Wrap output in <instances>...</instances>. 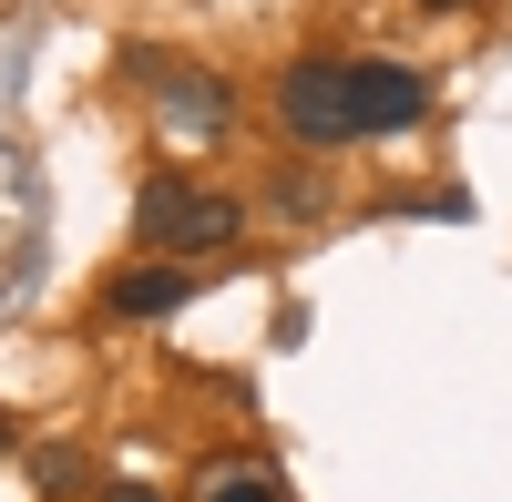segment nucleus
Segmentation results:
<instances>
[{
	"label": "nucleus",
	"instance_id": "obj_1",
	"mask_svg": "<svg viewBox=\"0 0 512 502\" xmlns=\"http://www.w3.org/2000/svg\"><path fill=\"white\" fill-rule=\"evenodd\" d=\"M246 236V205L236 195H216V185H195V175H144V195H134V246H154V257H216V246H236Z\"/></svg>",
	"mask_w": 512,
	"mask_h": 502
},
{
	"label": "nucleus",
	"instance_id": "obj_2",
	"mask_svg": "<svg viewBox=\"0 0 512 502\" xmlns=\"http://www.w3.org/2000/svg\"><path fill=\"white\" fill-rule=\"evenodd\" d=\"M277 123L297 144H359V123H349V62L338 52H297L287 72H277Z\"/></svg>",
	"mask_w": 512,
	"mask_h": 502
},
{
	"label": "nucleus",
	"instance_id": "obj_3",
	"mask_svg": "<svg viewBox=\"0 0 512 502\" xmlns=\"http://www.w3.org/2000/svg\"><path fill=\"white\" fill-rule=\"evenodd\" d=\"M420 113H431V72H420V62H390V52H359L349 62V123H359V144L410 134Z\"/></svg>",
	"mask_w": 512,
	"mask_h": 502
},
{
	"label": "nucleus",
	"instance_id": "obj_4",
	"mask_svg": "<svg viewBox=\"0 0 512 502\" xmlns=\"http://www.w3.org/2000/svg\"><path fill=\"white\" fill-rule=\"evenodd\" d=\"M154 103H164L175 134H226V123H236L226 72H205V62H164V72H154Z\"/></svg>",
	"mask_w": 512,
	"mask_h": 502
},
{
	"label": "nucleus",
	"instance_id": "obj_5",
	"mask_svg": "<svg viewBox=\"0 0 512 502\" xmlns=\"http://www.w3.org/2000/svg\"><path fill=\"white\" fill-rule=\"evenodd\" d=\"M195 298V267L185 257H144V267H113L103 277V318H175Z\"/></svg>",
	"mask_w": 512,
	"mask_h": 502
},
{
	"label": "nucleus",
	"instance_id": "obj_6",
	"mask_svg": "<svg viewBox=\"0 0 512 502\" xmlns=\"http://www.w3.org/2000/svg\"><path fill=\"white\" fill-rule=\"evenodd\" d=\"M205 502H297V492H287V472H226Z\"/></svg>",
	"mask_w": 512,
	"mask_h": 502
},
{
	"label": "nucleus",
	"instance_id": "obj_7",
	"mask_svg": "<svg viewBox=\"0 0 512 502\" xmlns=\"http://www.w3.org/2000/svg\"><path fill=\"white\" fill-rule=\"evenodd\" d=\"M31 482H41V492L62 502V492L82 482V451H62V441H41V451H31Z\"/></svg>",
	"mask_w": 512,
	"mask_h": 502
},
{
	"label": "nucleus",
	"instance_id": "obj_8",
	"mask_svg": "<svg viewBox=\"0 0 512 502\" xmlns=\"http://www.w3.org/2000/svg\"><path fill=\"white\" fill-rule=\"evenodd\" d=\"M267 205L277 216H318V175H267Z\"/></svg>",
	"mask_w": 512,
	"mask_h": 502
},
{
	"label": "nucleus",
	"instance_id": "obj_9",
	"mask_svg": "<svg viewBox=\"0 0 512 502\" xmlns=\"http://www.w3.org/2000/svg\"><path fill=\"white\" fill-rule=\"evenodd\" d=\"M103 502H164L154 482H103Z\"/></svg>",
	"mask_w": 512,
	"mask_h": 502
},
{
	"label": "nucleus",
	"instance_id": "obj_10",
	"mask_svg": "<svg viewBox=\"0 0 512 502\" xmlns=\"http://www.w3.org/2000/svg\"><path fill=\"white\" fill-rule=\"evenodd\" d=\"M420 11H431V21H441V11H472V0H420Z\"/></svg>",
	"mask_w": 512,
	"mask_h": 502
}]
</instances>
